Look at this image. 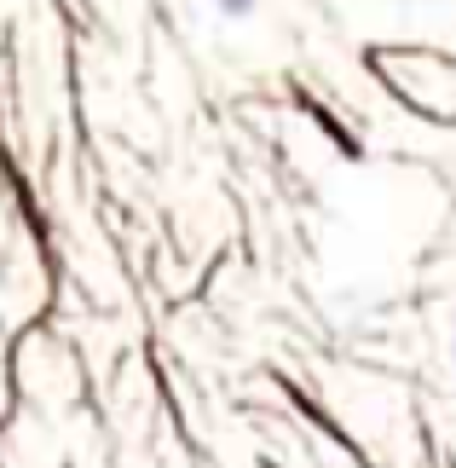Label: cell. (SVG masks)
Returning a JSON list of instances; mask_svg holds the SVG:
<instances>
[{"label":"cell","instance_id":"obj_1","mask_svg":"<svg viewBox=\"0 0 456 468\" xmlns=\"http://www.w3.org/2000/svg\"><path fill=\"white\" fill-rule=\"evenodd\" d=\"M208 6L220 12V17H231V24H243V17H249L254 6H260V0H208Z\"/></svg>","mask_w":456,"mask_h":468},{"label":"cell","instance_id":"obj_2","mask_svg":"<svg viewBox=\"0 0 456 468\" xmlns=\"http://www.w3.org/2000/svg\"><path fill=\"white\" fill-rule=\"evenodd\" d=\"M451 370H456V330H451Z\"/></svg>","mask_w":456,"mask_h":468}]
</instances>
